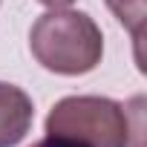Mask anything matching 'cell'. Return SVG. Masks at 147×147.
Wrapping results in <instances>:
<instances>
[{
    "instance_id": "6da1fadb",
    "label": "cell",
    "mask_w": 147,
    "mask_h": 147,
    "mask_svg": "<svg viewBox=\"0 0 147 147\" xmlns=\"http://www.w3.org/2000/svg\"><path fill=\"white\" fill-rule=\"evenodd\" d=\"M35 61L58 75H84L95 69L104 55V35L98 23L72 9H49L29 32Z\"/></svg>"
},
{
    "instance_id": "7a4b0ae2",
    "label": "cell",
    "mask_w": 147,
    "mask_h": 147,
    "mask_svg": "<svg viewBox=\"0 0 147 147\" xmlns=\"http://www.w3.org/2000/svg\"><path fill=\"white\" fill-rule=\"evenodd\" d=\"M46 133L81 141L87 147H130L138 127L130 124L127 110L98 95L61 98L46 115Z\"/></svg>"
},
{
    "instance_id": "3957f363",
    "label": "cell",
    "mask_w": 147,
    "mask_h": 147,
    "mask_svg": "<svg viewBox=\"0 0 147 147\" xmlns=\"http://www.w3.org/2000/svg\"><path fill=\"white\" fill-rule=\"evenodd\" d=\"M32 98L15 87L0 81V147H15L32 127Z\"/></svg>"
},
{
    "instance_id": "277c9868",
    "label": "cell",
    "mask_w": 147,
    "mask_h": 147,
    "mask_svg": "<svg viewBox=\"0 0 147 147\" xmlns=\"http://www.w3.org/2000/svg\"><path fill=\"white\" fill-rule=\"evenodd\" d=\"M113 15L133 32L136 46L141 43V26H144V0H107Z\"/></svg>"
},
{
    "instance_id": "5b68a950",
    "label": "cell",
    "mask_w": 147,
    "mask_h": 147,
    "mask_svg": "<svg viewBox=\"0 0 147 147\" xmlns=\"http://www.w3.org/2000/svg\"><path fill=\"white\" fill-rule=\"evenodd\" d=\"M32 147H87L81 141H72V138H63V136H46L40 141H35Z\"/></svg>"
},
{
    "instance_id": "8992f818",
    "label": "cell",
    "mask_w": 147,
    "mask_h": 147,
    "mask_svg": "<svg viewBox=\"0 0 147 147\" xmlns=\"http://www.w3.org/2000/svg\"><path fill=\"white\" fill-rule=\"evenodd\" d=\"M38 3H43V6H49V9H66L72 0H38Z\"/></svg>"
}]
</instances>
